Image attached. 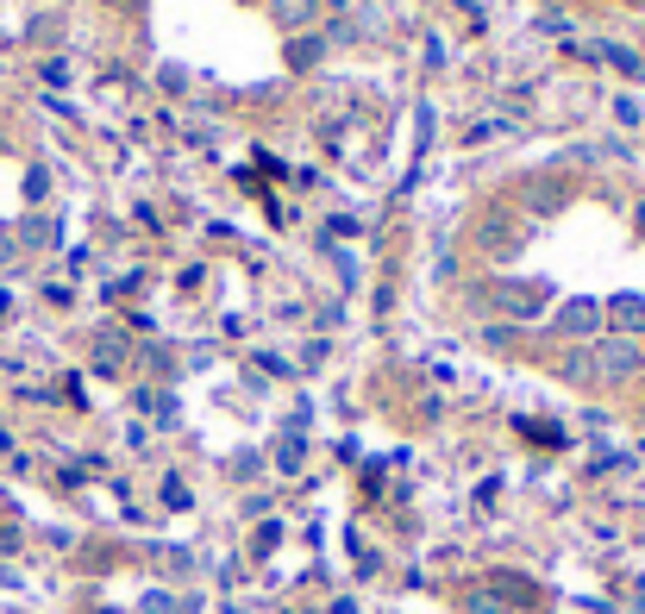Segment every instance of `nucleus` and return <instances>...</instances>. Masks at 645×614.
Instances as JSON below:
<instances>
[{"mask_svg":"<svg viewBox=\"0 0 645 614\" xmlns=\"http://www.w3.org/2000/svg\"><path fill=\"white\" fill-rule=\"evenodd\" d=\"M639 364H645V351H639L633 339H608V345H602V358H595V370L614 376V383H620V376H633Z\"/></svg>","mask_w":645,"mask_h":614,"instance_id":"nucleus-1","label":"nucleus"},{"mask_svg":"<svg viewBox=\"0 0 645 614\" xmlns=\"http://www.w3.org/2000/svg\"><path fill=\"white\" fill-rule=\"evenodd\" d=\"M595 326H602V307H595V301H570L564 307V333H595Z\"/></svg>","mask_w":645,"mask_h":614,"instance_id":"nucleus-2","label":"nucleus"},{"mask_svg":"<svg viewBox=\"0 0 645 614\" xmlns=\"http://www.w3.org/2000/svg\"><path fill=\"white\" fill-rule=\"evenodd\" d=\"M314 0H276V19H282V26H289V32H301V26H314Z\"/></svg>","mask_w":645,"mask_h":614,"instance_id":"nucleus-3","label":"nucleus"},{"mask_svg":"<svg viewBox=\"0 0 645 614\" xmlns=\"http://www.w3.org/2000/svg\"><path fill=\"white\" fill-rule=\"evenodd\" d=\"M602 57H608L614 69H627V76H639V63H633V51H620V44H602Z\"/></svg>","mask_w":645,"mask_h":614,"instance_id":"nucleus-4","label":"nucleus"},{"mask_svg":"<svg viewBox=\"0 0 645 614\" xmlns=\"http://www.w3.org/2000/svg\"><path fill=\"white\" fill-rule=\"evenodd\" d=\"M633 220H639V226H645V201H639V207H633Z\"/></svg>","mask_w":645,"mask_h":614,"instance_id":"nucleus-5","label":"nucleus"}]
</instances>
